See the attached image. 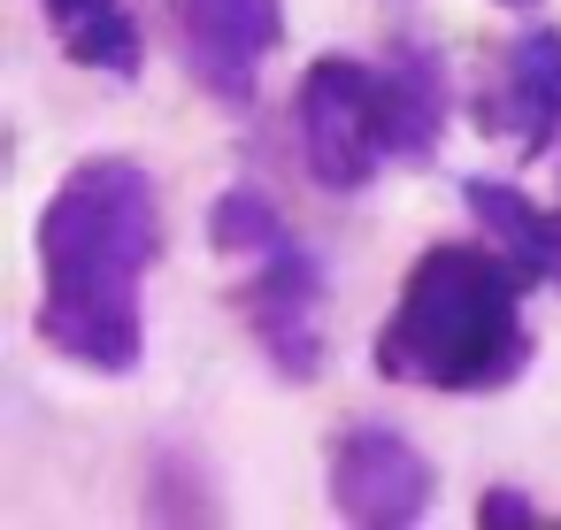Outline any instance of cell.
<instances>
[{
    "label": "cell",
    "mask_w": 561,
    "mask_h": 530,
    "mask_svg": "<svg viewBox=\"0 0 561 530\" xmlns=\"http://www.w3.org/2000/svg\"><path fill=\"white\" fill-rule=\"evenodd\" d=\"M162 254V193L131 154H85L39 208V338L101 377L147 361V269Z\"/></svg>",
    "instance_id": "obj_1"
},
{
    "label": "cell",
    "mask_w": 561,
    "mask_h": 530,
    "mask_svg": "<svg viewBox=\"0 0 561 530\" xmlns=\"http://www.w3.org/2000/svg\"><path fill=\"white\" fill-rule=\"evenodd\" d=\"M377 369L415 392H507L530 369V323H523V277L492 246H431L415 254Z\"/></svg>",
    "instance_id": "obj_2"
},
{
    "label": "cell",
    "mask_w": 561,
    "mask_h": 530,
    "mask_svg": "<svg viewBox=\"0 0 561 530\" xmlns=\"http://www.w3.org/2000/svg\"><path fill=\"white\" fill-rule=\"evenodd\" d=\"M300 162L323 193H362L392 154H385V124H377V70L354 55H323L300 78Z\"/></svg>",
    "instance_id": "obj_3"
},
{
    "label": "cell",
    "mask_w": 561,
    "mask_h": 530,
    "mask_svg": "<svg viewBox=\"0 0 561 530\" xmlns=\"http://www.w3.org/2000/svg\"><path fill=\"white\" fill-rule=\"evenodd\" d=\"M431 492H438V476H431V461H423V446L408 430L346 423L331 438V507H339V522H354V530H408V522L431 515Z\"/></svg>",
    "instance_id": "obj_4"
},
{
    "label": "cell",
    "mask_w": 561,
    "mask_h": 530,
    "mask_svg": "<svg viewBox=\"0 0 561 530\" xmlns=\"http://www.w3.org/2000/svg\"><path fill=\"white\" fill-rule=\"evenodd\" d=\"M170 16L193 78L224 108H247L262 85V62L285 47V0H170Z\"/></svg>",
    "instance_id": "obj_5"
},
{
    "label": "cell",
    "mask_w": 561,
    "mask_h": 530,
    "mask_svg": "<svg viewBox=\"0 0 561 530\" xmlns=\"http://www.w3.org/2000/svg\"><path fill=\"white\" fill-rule=\"evenodd\" d=\"M247 331L270 354L277 377H316L323 369V269L300 239H285L277 254L254 262L247 277Z\"/></svg>",
    "instance_id": "obj_6"
},
{
    "label": "cell",
    "mask_w": 561,
    "mask_h": 530,
    "mask_svg": "<svg viewBox=\"0 0 561 530\" xmlns=\"http://www.w3.org/2000/svg\"><path fill=\"white\" fill-rule=\"evenodd\" d=\"M477 124L492 139H515L523 162L553 154V139H561V32L553 24H530L507 47L500 85H484V101H477Z\"/></svg>",
    "instance_id": "obj_7"
},
{
    "label": "cell",
    "mask_w": 561,
    "mask_h": 530,
    "mask_svg": "<svg viewBox=\"0 0 561 530\" xmlns=\"http://www.w3.org/2000/svg\"><path fill=\"white\" fill-rule=\"evenodd\" d=\"M377 124H385V154L392 162H431L446 139V70L431 47L400 39L392 62L377 70Z\"/></svg>",
    "instance_id": "obj_8"
},
{
    "label": "cell",
    "mask_w": 561,
    "mask_h": 530,
    "mask_svg": "<svg viewBox=\"0 0 561 530\" xmlns=\"http://www.w3.org/2000/svg\"><path fill=\"white\" fill-rule=\"evenodd\" d=\"M461 200H469V216H477L484 246H492L523 285H553V208H538L530 193L492 185V177H469V185H461Z\"/></svg>",
    "instance_id": "obj_9"
},
{
    "label": "cell",
    "mask_w": 561,
    "mask_h": 530,
    "mask_svg": "<svg viewBox=\"0 0 561 530\" xmlns=\"http://www.w3.org/2000/svg\"><path fill=\"white\" fill-rule=\"evenodd\" d=\"M39 9H47V24H55V39H62L70 62L139 85V70H147V39H139V16L124 9V0H39Z\"/></svg>",
    "instance_id": "obj_10"
},
{
    "label": "cell",
    "mask_w": 561,
    "mask_h": 530,
    "mask_svg": "<svg viewBox=\"0 0 561 530\" xmlns=\"http://www.w3.org/2000/svg\"><path fill=\"white\" fill-rule=\"evenodd\" d=\"M293 231H285V216H277V200L262 193V185H224L216 193V208H208V246L224 254V262H262V254H277Z\"/></svg>",
    "instance_id": "obj_11"
},
{
    "label": "cell",
    "mask_w": 561,
    "mask_h": 530,
    "mask_svg": "<svg viewBox=\"0 0 561 530\" xmlns=\"http://www.w3.org/2000/svg\"><path fill=\"white\" fill-rule=\"evenodd\" d=\"M477 530H538V507H530L523 492H507V484H500V492H484V499H477Z\"/></svg>",
    "instance_id": "obj_12"
},
{
    "label": "cell",
    "mask_w": 561,
    "mask_h": 530,
    "mask_svg": "<svg viewBox=\"0 0 561 530\" xmlns=\"http://www.w3.org/2000/svg\"><path fill=\"white\" fill-rule=\"evenodd\" d=\"M553 285H561V200H553Z\"/></svg>",
    "instance_id": "obj_13"
},
{
    "label": "cell",
    "mask_w": 561,
    "mask_h": 530,
    "mask_svg": "<svg viewBox=\"0 0 561 530\" xmlns=\"http://www.w3.org/2000/svg\"><path fill=\"white\" fill-rule=\"evenodd\" d=\"M500 9H538V0H500Z\"/></svg>",
    "instance_id": "obj_14"
}]
</instances>
